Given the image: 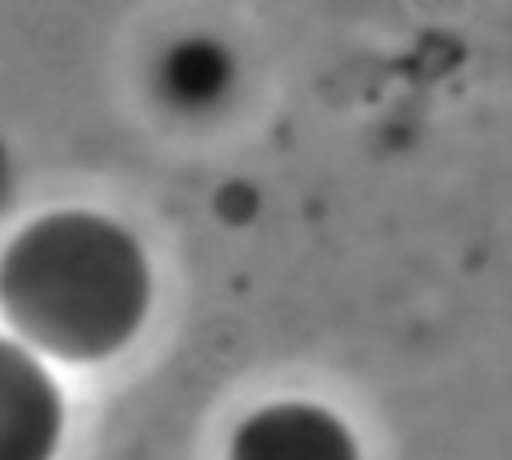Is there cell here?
<instances>
[{"label": "cell", "instance_id": "cell-1", "mask_svg": "<svg viewBox=\"0 0 512 460\" xmlns=\"http://www.w3.org/2000/svg\"><path fill=\"white\" fill-rule=\"evenodd\" d=\"M148 300L140 240L96 212H48L0 256V312L36 356L100 360L136 336Z\"/></svg>", "mask_w": 512, "mask_h": 460}, {"label": "cell", "instance_id": "cell-2", "mask_svg": "<svg viewBox=\"0 0 512 460\" xmlns=\"http://www.w3.org/2000/svg\"><path fill=\"white\" fill-rule=\"evenodd\" d=\"M64 432V400L44 360L16 336H0V460H52Z\"/></svg>", "mask_w": 512, "mask_h": 460}, {"label": "cell", "instance_id": "cell-3", "mask_svg": "<svg viewBox=\"0 0 512 460\" xmlns=\"http://www.w3.org/2000/svg\"><path fill=\"white\" fill-rule=\"evenodd\" d=\"M228 460H360V448L332 412L284 400L252 412L236 428Z\"/></svg>", "mask_w": 512, "mask_h": 460}, {"label": "cell", "instance_id": "cell-4", "mask_svg": "<svg viewBox=\"0 0 512 460\" xmlns=\"http://www.w3.org/2000/svg\"><path fill=\"white\" fill-rule=\"evenodd\" d=\"M224 80H228V64L216 52V44H180L168 56L164 84L180 104H204V100L212 104Z\"/></svg>", "mask_w": 512, "mask_h": 460}]
</instances>
